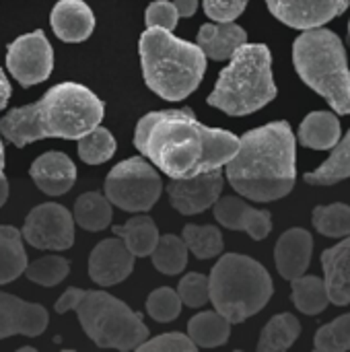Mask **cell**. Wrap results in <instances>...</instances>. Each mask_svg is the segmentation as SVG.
I'll list each match as a JSON object with an SVG mask.
<instances>
[{
	"instance_id": "24",
	"label": "cell",
	"mask_w": 350,
	"mask_h": 352,
	"mask_svg": "<svg viewBox=\"0 0 350 352\" xmlns=\"http://www.w3.org/2000/svg\"><path fill=\"white\" fill-rule=\"evenodd\" d=\"M113 235L126 243L134 258L151 256L159 241V229L151 217H132L126 225L113 227Z\"/></svg>"
},
{
	"instance_id": "10",
	"label": "cell",
	"mask_w": 350,
	"mask_h": 352,
	"mask_svg": "<svg viewBox=\"0 0 350 352\" xmlns=\"http://www.w3.org/2000/svg\"><path fill=\"white\" fill-rule=\"evenodd\" d=\"M21 235L35 250L64 252L74 243V219L62 204L45 202L27 214Z\"/></svg>"
},
{
	"instance_id": "37",
	"label": "cell",
	"mask_w": 350,
	"mask_h": 352,
	"mask_svg": "<svg viewBox=\"0 0 350 352\" xmlns=\"http://www.w3.org/2000/svg\"><path fill=\"white\" fill-rule=\"evenodd\" d=\"M177 295L182 303L188 307H202L210 301V287H208V276L190 272L186 274L179 285H177Z\"/></svg>"
},
{
	"instance_id": "42",
	"label": "cell",
	"mask_w": 350,
	"mask_h": 352,
	"mask_svg": "<svg viewBox=\"0 0 350 352\" xmlns=\"http://www.w3.org/2000/svg\"><path fill=\"white\" fill-rule=\"evenodd\" d=\"M8 99H10V82H8L6 74L2 72V68H0V109L6 107Z\"/></svg>"
},
{
	"instance_id": "40",
	"label": "cell",
	"mask_w": 350,
	"mask_h": 352,
	"mask_svg": "<svg viewBox=\"0 0 350 352\" xmlns=\"http://www.w3.org/2000/svg\"><path fill=\"white\" fill-rule=\"evenodd\" d=\"M204 12L217 23L235 21L248 6V0H204Z\"/></svg>"
},
{
	"instance_id": "44",
	"label": "cell",
	"mask_w": 350,
	"mask_h": 352,
	"mask_svg": "<svg viewBox=\"0 0 350 352\" xmlns=\"http://www.w3.org/2000/svg\"><path fill=\"white\" fill-rule=\"evenodd\" d=\"M4 175V144H2V138H0V177Z\"/></svg>"
},
{
	"instance_id": "23",
	"label": "cell",
	"mask_w": 350,
	"mask_h": 352,
	"mask_svg": "<svg viewBox=\"0 0 350 352\" xmlns=\"http://www.w3.org/2000/svg\"><path fill=\"white\" fill-rule=\"evenodd\" d=\"M27 268V252L19 229L0 225V285L17 280Z\"/></svg>"
},
{
	"instance_id": "3",
	"label": "cell",
	"mask_w": 350,
	"mask_h": 352,
	"mask_svg": "<svg viewBox=\"0 0 350 352\" xmlns=\"http://www.w3.org/2000/svg\"><path fill=\"white\" fill-rule=\"evenodd\" d=\"M103 116V101L91 89L78 82H60L39 101L10 109L0 120V130L10 144L21 148L41 138L78 140L97 128Z\"/></svg>"
},
{
	"instance_id": "9",
	"label": "cell",
	"mask_w": 350,
	"mask_h": 352,
	"mask_svg": "<svg viewBox=\"0 0 350 352\" xmlns=\"http://www.w3.org/2000/svg\"><path fill=\"white\" fill-rule=\"evenodd\" d=\"M161 192V175L144 157H132L118 163L105 179V198L126 212L151 210Z\"/></svg>"
},
{
	"instance_id": "31",
	"label": "cell",
	"mask_w": 350,
	"mask_h": 352,
	"mask_svg": "<svg viewBox=\"0 0 350 352\" xmlns=\"http://www.w3.org/2000/svg\"><path fill=\"white\" fill-rule=\"evenodd\" d=\"M182 239L190 254L198 260H210L223 254V235L212 225H186Z\"/></svg>"
},
{
	"instance_id": "12",
	"label": "cell",
	"mask_w": 350,
	"mask_h": 352,
	"mask_svg": "<svg viewBox=\"0 0 350 352\" xmlns=\"http://www.w3.org/2000/svg\"><path fill=\"white\" fill-rule=\"evenodd\" d=\"M223 192V173L219 169L206 171L186 179H171L167 184V196L171 206L190 217L210 208Z\"/></svg>"
},
{
	"instance_id": "39",
	"label": "cell",
	"mask_w": 350,
	"mask_h": 352,
	"mask_svg": "<svg viewBox=\"0 0 350 352\" xmlns=\"http://www.w3.org/2000/svg\"><path fill=\"white\" fill-rule=\"evenodd\" d=\"M177 19H179V14L173 6V2H167V0H157L153 4H149V8L144 12L146 27H161L167 31L175 29Z\"/></svg>"
},
{
	"instance_id": "19",
	"label": "cell",
	"mask_w": 350,
	"mask_h": 352,
	"mask_svg": "<svg viewBox=\"0 0 350 352\" xmlns=\"http://www.w3.org/2000/svg\"><path fill=\"white\" fill-rule=\"evenodd\" d=\"M311 250H314V239L305 229H291L283 233L274 250L278 274L287 280L305 274L311 262Z\"/></svg>"
},
{
	"instance_id": "36",
	"label": "cell",
	"mask_w": 350,
	"mask_h": 352,
	"mask_svg": "<svg viewBox=\"0 0 350 352\" xmlns=\"http://www.w3.org/2000/svg\"><path fill=\"white\" fill-rule=\"evenodd\" d=\"M182 311V299L177 295V291L173 289H157L149 295L146 299V314L159 322V324H169L173 322Z\"/></svg>"
},
{
	"instance_id": "45",
	"label": "cell",
	"mask_w": 350,
	"mask_h": 352,
	"mask_svg": "<svg viewBox=\"0 0 350 352\" xmlns=\"http://www.w3.org/2000/svg\"><path fill=\"white\" fill-rule=\"evenodd\" d=\"M349 31H350V23H349Z\"/></svg>"
},
{
	"instance_id": "28",
	"label": "cell",
	"mask_w": 350,
	"mask_h": 352,
	"mask_svg": "<svg viewBox=\"0 0 350 352\" xmlns=\"http://www.w3.org/2000/svg\"><path fill=\"white\" fill-rule=\"evenodd\" d=\"M301 334V326L299 320L291 314H281L274 316L266 328L262 330L260 342H258V351L260 352H281L291 349L295 344V340Z\"/></svg>"
},
{
	"instance_id": "2",
	"label": "cell",
	"mask_w": 350,
	"mask_h": 352,
	"mask_svg": "<svg viewBox=\"0 0 350 352\" xmlns=\"http://www.w3.org/2000/svg\"><path fill=\"white\" fill-rule=\"evenodd\" d=\"M225 171L235 192L254 202L285 198L297 177L295 134L289 122L281 120L245 132Z\"/></svg>"
},
{
	"instance_id": "5",
	"label": "cell",
	"mask_w": 350,
	"mask_h": 352,
	"mask_svg": "<svg viewBox=\"0 0 350 352\" xmlns=\"http://www.w3.org/2000/svg\"><path fill=\"white\" fill-rule=\"evenodd\" d=\"M56 311H76L85 334L101 349L134 351L149 338L142 316L103 291L68 289L56 301Z\"/></svg>"
},
{
	"instance_id": "41",
	"label": "cell",
	"mask_w": 350,
	"mask_h": 352,
	"mask_svg": "<svg viewBox=\"0 0 350 352\" xmlns=\"http://www.w3.org/2000/svg\"><path fill=\"white\" fill-rule=\"evenodd\" d=\"M173 6L179 16H192L198 8V0H173Z\"/></svg>"
},
{
	"instance_id": "43",
	"label": "cell",
	"mask_w": 350,
	"mask_h": 352,
	"mask_svg": "<svg viewBox=\"0 0 350 352\" xmlns=\"http://www.w3.org/2000/svg\"><path fill=\"white\" fill-rule=\"evenodd\" d=\"M6 198H8V182H6V177L2 175V177H0V208L4 206Z\"/></svg>"
},
{
	"instance_id": "26",
	"label": "cell",
	"mask_w": 350,
	"mask_h": 352,
	"mask_svg": "<svg viewBox=\"0 0 350 352\" xmlns=\"http://www.w3.org/2000/svg\"><path fill=\"white\" fill-rule=\"evenodd\" d=\"M72 219L85 231H103L111 223V202L99 192H87L76 198Z\"/></svg>"
},
{
	"instance_id": "20",
	"label": "cell",
	"mask_w": 350,
	"mask_h": 352,
	"mask_svg": "<svg viewBox=\"0 0 350 352\" xmlns=\"http://www.w3.org/2000/svg\"><path fill=\"white\" fill-rule=\"evenodd\" d=\"M322 266L326 274V291L330 303L349 305L350 303V235L338 245L322 254Z\"/></svg>"
},
{
	"instance_id": "1",
	"label": "cell",
	"mask_w": 350,
	"mask_h": 352,
	"mask_svg": "<svg viewBox=\"0 0 350 352\" xmlns=\"http://www.w3.org/2000/svg\"><path fill=\"white\" fill-rule=\"evenodd\" d=\"M134 146L167 177L186 179L227 165L239 138L200 124L190 109H165L140 118Z\"/></svg>"
},
{
	"instance_id": "6",
	"label": "cell",
	"mask_w": 350,
	"mask_h": 352,
	"mask_svg": "<svg viewBox=\"0 0 350 352\" xmlns=\"http://www.w3.org/2000/svg\"><path fill=\"white\" fill-rule=\"evenodd\" d=\"M229 60V66L221 70L212 93L206 99L208 105L229 116H248L276 97L272 56L264 43L245 41Z\"/></svg>"
},
{
	"instance_id": "35",
	"label": "cell",
	"mask_w": 350,
	"mask_h": 352,
	"mask_svg": "<svg viewBox=\"0 0 350 352\" xmlns=\"http://www.w3.org/2000/svg\"><path fill=\"white\" fill-rule=\"evenodd\" d=\"M314 344L318 351L324 352L350 351V314L336 318L332 324L320 328Z\"/></svg>"
},
{
	"instance_id": "34",
	"label": "cell",
	"mask_w": 350,
	"mask_h": 352,
	"mask_svg": "<svg viewBox=\"0 0 350 352\" xmlns=\"http://www.w3.org/2000/svg\"><path fill=\"white\" fill-rule=\"evenodd\" d=\"M314 225L326 237H349L350 206L347 204L318 206L314 210Z\"/></svg>"
},
{
	"instance_id": "21",
	"label": "cell",
	"mask_w": 350,
	"mask_h": 352,
	"mask_svg": "<svg viewBox=\"0 0 350 352\" xmlns=\"http://www.w3.org/2000/svg\"><path fill=\"white\" fill-rule=\"evenodd\" d=\"M198 45L206 58L212 60H229L237 47H241L248 39L245 29L231 23H206L198 31Z\"/></svg>"
},
{
	"instance_id": "16",
	"label": "cell",
	"mask_w": 350,
	"mask_h": 352,
	"mask_svg": "<svg viewBox=\"0 0 350 352\" xmlns=\"http://www.w3.org/2000/svg\"><path fill=\"white\" fill-rule=\"evenodd\" d=\"M47 328V311L41 305L27 303L8 293H0V338L39 336Z\"/></svg>"
},
{
	"instance_id": "8",
	"label": "cell",
	"mask_w": 350,
	"mask_h": 352,
	"mask_svg": "<svg viewBox=\"0 0 350 352\" xmlns=\"http://www.w3.org/2000/svg\"><path fill=\"white\" fill-rule=\"evenodd\" d=\"M210 303L231 324H241L266 307L272 297L268 270L241 254H225L208 276Z\"/></svg>"
},
{
	"instance_id": "13",
	"label": "cell",
	"mask_w": 350,
	"mask_h": 352,
	"mask_svg": "<svg viewBox=\"0 0 350 352\" xmlns=\"http://www.w3.org/2000/svg\"><path fill=\"white\" fill-rule=\"evenodd\" d=\"M350 0H266L270 12L293 29H316L349 8Z\"/></svg>"
},
{
	"instance_id": "14",
	"label": "cell",
	"mask_w": 350,
	"mask_h": 352,
	"mask_svg": "<svg viewBox=\"0 0 350 352\" xmlns=\"http://www.w3.org/2000/svg\"><path fill=\"white\" fill-rule=\"evenodd\" d=\"M134 270V254L120 237L105 239L95 245L89 258V276L99 287H113Z\"/></svg>"
},
{
	"instance_id": "22",
	"label": "cell",
	"mask_w": 350,
	"mask_h": 352,
	"mask_svg": "<svg viewBox=\"0 0 350 352\" xmlns=\"http://www.w3.org/2000/svg\"><path fill=\"white\" fill-rule=\"evenodd\" d=\"M340 140V122L330 111H314L299 126V142L303 146L326 151Z\"/></svg>"
},
{
	"instance_id": "27",
	"label": "cell",
	"mask_w": 350,
	"mask_h": 352,
	"mask_svg": "<svg viewBox=\"0 0 350 352\" xmlns=\"http://www.w3.org/2000/svg\"><path fill=\"white\" fill-rule=\"evenodd\" d=\"M350 177V130L349 134L334 144L332 155L316 171L305 175V182L311 186H332Z\"/></svg>"
},
{
	"instance_id": "30",
	"label": "cell",
	"mask_w": 350,
	"mask_h": 352,
	"mask_svg": "<svg viewBox=\"0 0 350 352\" xmlns=\"http://www.w3.org/2000/svg\"><path fill=\"white\" fill-rule=\"evenodd\" d=\"M153 264L161 274H179L188 266V248L177 235H159V241L153 250Z\"/></svg>"
},
{
	"instance_id": "11",
	"label": "cell",
	"mask_w": 350,
	"mask_h": 352,
	"mask_svg": "<svg viewBox=\"0 0 350 352\" xmlns=\"http://www.w3.org/2000/svg\"><path fill=\"white\" fill-rule=\"evenodd\" d=\"M6 68L23 87L43 82L54 68V50L43 31L17 37L6 47Z\"/></svg>"
},
{
	"instance_id": "32",
	"label": "cell",
	"mask_w": 350,
	"mask_h": 352,
	"mask_svg": "<svg viewBox=\"0 0 350 352\" xmlns=\"http://www.w3.org/2000/svg\"><path fill=\"white\" fill-rule=\"evenodd\" d=\"M116 153V138L107 128H93L78 138V157L89 165H101Z\"/></svg>"
},
{
	"instance_id": "29",
	"label": "cell",
	"mask_w": 350,
	"mask_h": 352,
	"mask_svg": "<svg viewBox=\"0 0 350 352\" xmlns=\"http://www.w3.org/2000/svg\"><path fill=\"white\" fill-rule=\"evenodd\" d=\"M293 303L305 316L322 314L330 303L326 283L318 276H305V274L293 278Z\"/></svg>"
},
{
	"instance_id": "7",
	"label": "cell",
	"mask_w": 350,
	"mask_h": 352,
	"mask_svg": "<svg viewBox=\"0 0 350 352\" xmlns=\"http://www.w3.org/2000/svg\"><path fill=\"white\" fill-rule=\"evenodd\" d=\"M293 64L336 113H350V70L340 37L324 27L305 29L293 43Z\"/></svg>"
},
{
	"instance_id": "33",
	"label": "cell",
	"mask_w": 350,
	"mask_h": 352,
	"mask_svg": "<svg viewBox=\"0 0 350 352\" xmlns=\"http://www.w3.org/2000/svg\"><path fill=\"white\" fill-rule=\"evenodd\" d=\"M70 272V262L62 256H43L31 264H27L25 272L31 283L41 287H56L60 285Z\"/></svg>"
},
{
	"instance_id": "38",
	"label": "cell",
	"mask_w": 350,
	"mask_h": 352,
	"mask_svg": "<svg viewBox=\"0 0 350 352\" xmlns=\"http://www.w3.org/2000/svg\"><path fill=\"white\" fill-rule=\"evenodd\" d=\"M198 349L190 336L182 334V332H169V334H161L153 340H144L142 344H138L136 351L140 352H194Z\"/></svg>"
},
{
	"instance_id": "18",
	"label": "cell",
	"mask_w": 350,
	"mask_h": 352,
	"mask_svg": "<svg viewBox=\"0 0 350 352\" xmlns=\"http://www.w3.org/2000/svg\"><path fill=\"white\" fill-rule=\"evenodd\" d=\"M54 33L68 43L85 41L95 27L93 10L83 0H60L50 14Z\"/></svg>"
},
{
	"instance_id": "15",
	"label": "cell",
	"mask_w": 350,
	"mask_h": 352,
	"mask_svg": "<svg viewBox=\"0 0 350 352\" xmlns=\"http://www.w3.org/2000/svg\"><path fill=\"white\" fill-rule=\"evenodd\" d=\"M212 206H215V219L223 227H227L231 231H245L256 241L266 239L268 233L272 231L270 212L252 208L241 198L225 196V198H219Z\"/></svg>"
},
{
	"instance_id": "4",
	"label": "cell",
	"mask_w": 350,
	"mask_h": 352,
	"mask_svg": "<svg viewBox=\"0 0 350 352\" xmlns=\"http://www.w3.org/2000/svg\"><path fill=\"white\" fill-rule=\"evenodd\" d=\"M138 50L146 87L165 101L190 97L204 78L206 56L200 45L184 41L167 29L149 27L140 35Z\"/></svg>"
},
{
	"instance_id": "25",
	"label": "cell",
	"mask_w": 350,
	"mask_h": 352,
	"mask_svg": "<svg viewBox=\"0 0 350 352\" xmlns=\"http://www.w3.org/2000/svg\"><path fill=\"white\" fill-rule=\"evenodd\" d=\"M229 334H231V322L223 318L219 311H202L194 316L188 324V336L196 346L202 349L223 346L229 340Z\"/></svg>"
},
{
	"instance_id": "17",
	"label": "cell",
	"mask_w": 350,
	"mask_h": 352,
	"mask_svg": "<svg viewBox=\"0 0 350 352\" xmlns=\"http://www.w3.org/2000/svg\"><path fill=\"white\" fill-rule=\"evenodd\" d=\"M29 175L43 194L62 196L72 190L76 182V167L68 155L60 151H50L33 161Z\"/></svg>"
}]
</instances>
